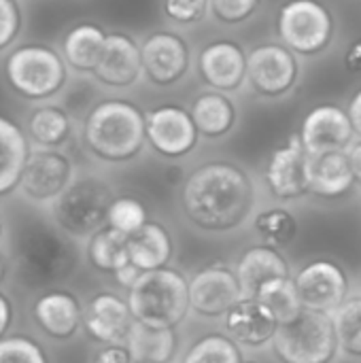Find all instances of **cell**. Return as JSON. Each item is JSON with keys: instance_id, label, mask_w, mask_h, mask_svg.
<instances>
[{"instance_id": "obj_7", "label": "cell", "mask_w": 361, "mask_h": 363, "mask_svg": "<svg viewBox=\"0 0 361 363\" xmlns=\"http://www.w3.org/2000/svg\"><path fill=\"white\" fill-rule=\"evenodd\" d=\"M272 347L283 363H330L340 349L332 315L306 308L296 321L279 328Z\"/></svg>"}, {"instance_id": "obj_41", "label": "cell", "mask_w": 361, "mask_h": 363, "mask_svg": "<svg viewBox=\"0 0 361 363\" xmlns=\"http://www.w3.org/2000/svg\"><path fill=\"white\" fill-rule=\"evenodd\" d=\"M343 62H345V68H347L349 72H361V36L353 38V40L349 43Z\"/></svg>"}, {"instance_id": "obj_3", "label": "cell", "mask_w": 361, "mask_h": 363, "mask_svg": "<svg viewBox=\"0 0 361 363\" xmlns=\"http://www.w3.org/2000/svg\"><path fill=\"white\" fill-rule=\"evenodd\" d=\"M4 79L19 98L40 104L64 94L70 83V68L57 47L28 43L6 53Z\"/></svg>"}, {"instance_id": "obj_31", "label": "cell", "mask_w": 361, "mask_h": 363, "mask_svg": "<svg viewBox=\"0 0 361 363\" xmlns=\"http://www.w3.org/2000/svg\"><path fill=\"white\" fill-rule=\"evenodd\" d=\"M255 300H260L272 313V317L277 319L279 325H287V323L296 321L304 311L294 279H279V281L266 283L260 289Z\"/></svg>"}, {"instance_id": "obj_47", "label": "cell", "mask_w": 361, "mask_h": 363, "mask_svg": "<svg viewBox=\"0 0 361 363\" xmlns=\"http://www.w3.org/2000/svg\"><path fill=\"white\" fill-rule=\"evenodd\" d=\"M245 363H253V362H245Z\"/></svg>"}, {"instance_id": "obj_44", "label": "cell", "mask_w": 361, "mask_h": 363, "mask_svg": "<svg viewBox=\"0 0 361 363\" xmlns=\"http://www.w3.org/2000/svg\"><path fill=\"white\" fill-rule=\"evenodd\" d=\"M11 321H13V306H11V302L6 300V296L0 294V340H2V336H4V332L9 330Z\"/></svg>"}, {"instance_id": "obj_23", "label": "cell", "mask_w": 361, "mask_h": 363, "mask_svg": "<svg viewBox=\"0 0 361 363\" xmlns=\"http://www.w3.org/2000/svg\"><path fill=\"white\" fill-rule=\"evenodd\" d=\"M357 177L351 168L347 151L309 155V187L319 198H340L353 185Z\"/></svg>"}, {"instance_id": "obj_11", "label": "cell", "mask_w": 361, "mask_h": 363, "mask_svg": "<svg viewBox=\"0 0 361 363\" xmlns=\"http://www.w3.org/2000/svg\"><path fill=\"white\" fill-rule=\"evenodd\" d=\"M355 136L357 132L347 108L334 102H321L313 106L300 125V140L311 157L349 151V147L355 143Z\"/></svg>"}, {"instance_id": "obj_13", "label": "cell", "mask_w": 361, "mask_h": 363, "mask_svg": "<svg viewBox=\"0 0 361 363\" xmlns=\"http://www.w3.org/2000/svg\"><path fill=\"white\" fill-rule=\"evenodd\" d=\"M147 143L164 157L179 160L194 151L198 143V128L189 108L179 104H160L145 113Z\"/></svg>"}, {"instance_id": "obj_20", "label": "cell", "mask_w": 361, "mask_h": 363, "mask_svg": "<svg viewBox=\"0 0 361 363\" xmlns=\"http://www.w3.org/2000/svg\"><path fill=\"white\" fill-rule=\"evenodd\" d=\"M109 32L94 21H81L68 28L60 40V53L64 55L70 72L81 77H91L100 55L104 51Z\"/></svg>"}, {"instance_id": "obj_26", "label": "cell", "mask_w": 361, "mask_h": 363, "mask_svg": "<svg viewBox=\"0 0 361 363\" xmlns=\"http://www.w3.org/2000/svg\"><path fill=\"white\" fill-rule=\"evenodd\" d=\"M30 149L28 134L13 119L0 115V196L17 189Z\"/></svg>"}, {"instance_id": "obj_8", "label": "cell", "mask_w": 361, "mask_h": 363, "mask_svg": "<svg viewBox=\"0 0 361 363\" xmlns=\"http://www.w3.org/2000/svg\"><path fill=\"white\" fill-rule=\"evenodd\" d=\"M77 168L62 149L32 147L19 179V194L34 204L51 206L74 181Z\"/></svg>"}, {"instance_id": "obj_19", "label": "cell", "mask_w": 361, "mask_h": 363, "mask_svg": "<svg viewBox=\"0 0 361 363\" xmlns=\"http://www.w3.org/2000/svg\"><path fill=\"white\" fill-rule=\"evenodd\" d=\"M223 328L226 336H230L238 347L260 349L274 340L281 325L260 300L243 298L223 317Z\"/></svg>"}, {"instance_id": "obj_28", "label": "cell", "mask_w": 361, "mask_h": 363, "mask_svg": "<svg viewBox=\"0 0 361 363\" xmlns=\"http://www.w3.org/2000/svg\"><path fill=\"white\" fill-rule=\"evenodd\" d=\"M177 334L168 328H151L134 321L126 347L134 363H168L177 353Z\"/></svg>"}, {"instance_id": "obj_32", "label": "cell", "mask_w": 361, "mask_h": 363, "mask_svg": "<svg viewBox=\"0 0 361 363\" xmlns=\"http://www.w3.org/2000/svg\"><path fill=\"white\" fill-rule=\"evenodd\" d=\"M332 321L338 336V347L351 357H361V298L347 300L340 308H336L332 313Z\"/></svg>"}, {"instance_id": "obj_33", "label": "cell", "mask_w": 361, "mask_h": 363, "mask_svg": "<svg viewBox=\"0 0 361 363\" xmlns=\"http://www.w3.org/2000/svg\"><path fill=\"white\" fill-rule=\"evenodd\" d=\"M183 363H245L238 345L226 334L200 338L185 355Z\"/></svg>"}, {"instance_id": "obj_46", "label": "cell", "mask_w": 361, "mask_h": 363, "mask_svg": "<svg viewBox=\"0 0 361 363\" xmlns=\"http://www.w3.org/2000/svg\"><path fill=\"white\" fill-rule=\"evenodd\" d=\"M2 274H4V264H2V259H0V279H2Z\"/></svg>"}, {"instance_id": "obj_34", "label": "cell", "mask_w": 361, "mask_h": 363, "mask_svg": "<svg viewBox=\"0 0 361 363\" xmlns=\"http://www.w3.org/2000/svg\"><path fill=\"white\" fill-rule=\"evenodd\" d=\"M255 230L270 247H283L289 245L296 238L298 221L296 217L285 208H268L255 217Z\"/></svg>"}, {"instance_id": "obj_40", "label": "cell", "mask_w": 361, "mask_h": 363, "mask_svg": "<svg viewBox=\"0 0 361 363\" xmlns=\"http://www.w3.org/2000/svg\"><path fill=\"white\" fill-rule=\"evenodd\" d=\"M94 363H134V359L126 345H106L96 353Z\"/></svg>"}, {"instance_id": "obj_6", "label": "cell", "mask_w": 361, "mask_h": 363, "mask_svg": "<svg viewBox=\"0 0 361 363\" xmlns=\"http://www.w3.org/2000/svg\"><path fill=\"white\" fill-rule=\"evenodd\" d=\"M336 19L323 0H285L277 13L279 40L296 55H317L334 38Z\"/></svg>"}, {"instance_id": "obj_9", "label": "cell", "mask_w": 361, "mask_h": 363, "mask_svg": "<svg viewBox=\"0 0 361 363\" xmlns=\"http://www.w3.org/2000/svg\"><path fill=\"white\" fill-rule=\"evenodd\" d=\"M300 79L298 55L283 43H262L247 53V83L268 100L287 96Z\"/></svg>"}, {"instance_id": "obj_43", "label": "cell", "mask_w": 361, "mask_h": 363, "mask_svg": "<svg viewBox=\"0 0 361 363\" xmlns=\"http://www.w3.org/2000/svg\"><path fill=\"white\" fill-rule=\"evenodd\" d=\"M347 113H349V117H351V123H353L357 136L361 138V87L351 96L349 106H347Z\"/></svg>"}, {"instance_id": "obj_39", "label": "cell", "mask_w": 361, "mask_h": 363, "mask_svg": "<svg viewBox=\"0 0 361 363\" xmlns=\"http://www.w3.org/2000/svg\"><path fill=\"white\" fill-rule=\"evenodd\" d=\"M164 13L179 26H194L211 13V0H164Z\"/></svg>"}, {"instance_id": "obj_37", "label": "cell", "mask_w": 361, "mask_h": 363, "mask_svg": "<svg viewBox=\"0 0 361 363\" xmlns=\"http://www.w3.org/2000/svg\"><path fill=\"white\" fill-rule=\"evenodd\" d=\"M0 363H49L45 351L30 338L11 336L0 340Z\"/></svg>"}, {"instance_id": "obj_29", "label": "cell", "mask_w": 361, "mask_h": 363, "mask_svg": "<svg viewBox=\"0 0 361 363\" xmlns=\"http://www.w3.org/2000/svg\"><path fill=\"white\" fill-rule=\"evenodd\" d=\"M87 255L89 262L102 270V272H117L123 266L132 264L130 262V251H128V236L117 232L115 228H102L89 238L87 245Z\"/></svg>"}, {"instance_id": "obj_45", "label": "cell", "mask_w": 361, "mask_h": 363, "mask_svg": "<svg viewBox=\"0 0 361 363\" xmlns=\"http://www.w3.org/2000/svg\"><path fill=\"white\" fill-rule=\"evenodd\" d=\"M347 155H349V162H351V168H353L357 181L361 183V138L360 140H355V143L349 147Z\"/></svg>"}, {"instance_id": "obj_30", "label": "cell", "mask_w": 361, "mask_h": 363, "mask_svg": "<svg viewBox=\"0 0 361 363\" xmlns=\"http://www.w3.org/2000/svg\"><path fill=\"white\" fill-rule=\"evenodd\" d=\"M23 264L26 268L38 277H45V281H55L53 277L68 264L66 251L60 240L51 236H34L23 245Z\"/></svg>"}, {"instance_id": "obj_18", "label": "cell", "mask_w": 361, "mask_h": 363, "mask_svg": "<svg viewBox=\"0 0 361 363\" xmlns=\"http://www.w3.org/2000/svg\"><path fill=\"white\" fill-rule=\"evenodd\" d=\"M83 323L91 338L104 345H126L134 325L130 304L115 294H98L83 311Z\"/></svg>"}, {"instance_id": "obj_35", "label": "cell", "mask_w": 361, "mask_h": 363, "mask_svg": "<svg viewBox=\"0 0 361 363\" xmlns=\"http://www.w3.org/2000/svg\"><path fill=\"white\" fill-rule=\"evenodd\" d=\"M147 223V211L145 206L134 198H115V202L109 208V228H115L117 232L132 236Z\"/></svg>"}, {"instance_id": "obj_25", "label": "cell", "mask_w": 361, "mask_h": 363, "mask_svg": "<svg viewBox=\"0 0 361 363\" xmlns=\"http://www.w3.org/2000/svg\"><path fill=\"white\" fill-rule=\"evenodd\" d=\"M34 317L49 336L57 340H68L77 334L83 321V311L74 296L66 291H51L36 300Z\"/></svg>"}, {"instance_id": "obj_14", "label": "cell", "mask_w": 361, "mask_h": 363, "mask_svg": "<svg viewBox=\"0 0 361 363\" xmlns=\"http://www.w3.org/2000/svg\"><path fill=\"white\" fill-rule=\"evenodd\" d=\"M294 281L302 306L306 311L332 315L336 308H340L347 302V294H349L347 274L338 264L330 259H317L306 264L296 274Z\"/></svg>"}, {"instance_id": "obj_1", "label": "cell", "mask_w": 361, "mask_h": 363, "mask_svg": "<svg viewBox=\"0 0 361 363\" xmlns=\"http://www.w3.org/2000/svg\"><path fill=\"white\" fill-rule=\"evenodd\" d=\"M257 202L249 172L232 162H209L183 183L185 217L204 232H232L253 213Z\"/></svg>"}, {"instance_id": "obj_48", "label": "cell", "mask_w": 361, "mask_h": 363, "mask_svg": "<svg viewBox=\"0 0 361 363\" xmlns=\"http://www.w3.org/2000/svg\"><path fill=\"white\" fill-rule=\"evenodd\" d=\"M0 230H2V225H0Z\"/></svg>"}, {"instance_id": "obj_36", "label": "cell", "mask_w": 361, "mask_h": 363, "mask_svg": "<svg viewBox=\"0 0 361 363\" xmlns=\"http://www.w3.org/2000/svg\"><path fill=\"white\" fill-rule=\"evenodd\" d=\"M262 0H211V15L226 26H240L255 17Z\"/></svg>"}, {"instance_id": "obj_38", "label": "cell", "mask_w": 361, "mask_h": 363, "mask_svg": "<svg viewBox=\"0 0 361 363\" xmlns=\"http://www.w3.org/2000/svg\"><path fill=\"white\" fill-rule=\"evenodd\" d=\"M23 30L19 0H0V53L11 51Z\"/></svg>"}, {"instance_id": "obj_4", "label": "cell", "mask_w": 361, "mask_h": 363, "mask_svg": "<svg viewBox=\"0 0 361 363\" xmlns=\"http://www.w3.org/2000/svg\"><path fill=\"white\" fill-rule=\"evenodd\" d=\"M134 321L174 330L187 315L189 281L174 268L143 272L128 294Z\"/></svg>"}, {"instance_id": "obj_15", "label": "cell", "mask_w": 361, "mask_h": 363, "mask_svg": "<svg viewBox=\"0 0 361 363\" xmlns=\"http://www.w3.org/2000/svg\"><path fill=\"white\" fill-rule=\"evenodd\" d=\"M243 291L236 272L223 266H211L189 279V306L200 317H226L238 302Z\"/></svg>"}, {"instance_id": "obj_22", "label": "cell", "mask_w": 361, "mask_h": 363, "mask_svg": "<svg viewBox=\"0 0 361 363\" xmlns=\"http://www.w3.org/2000/svg\"><path fill=\"white\" fill-rule=\"evenodd\" d=\"M191 119L204 138H221L232 132L238 121V108L230 94L217 89L200 91L189 106Z\"/></svg>"}, {"instance_id": "obj_5", "label": "cell", "mask_w": 361, "mask_h": 363, "mask_svg": "<svg viewBox=\"0 0 361 363\" xmlns=\"http://www.w3.org/2000/svg\"><path fill=\"white\" fill-rule=\"evenodd\" d=\"M115 202L113 187L98 174H77L70 187L49 206L53 223L68 236L91 238L106 228L109 208Z\"/></svg>"}, {"instance_id": "obj_17", "label": "cell", "mask_w": 361, "mask_h": 363, "mask_svg": "<svg viewBox=\"0 0 361 363\" xmlns=\"http://www.w3.org/2000/svg\"><path fill=\"white\" fill-rule=\"evenodd\" d=\"M198 72L211 89L238 91L247 83V51L230 38L213 40L198 55Z\"/></svg>"}, {"instance_id": "obj_16", "label": "cell", "mask_w": 361, "mask_h": 363, "mask_svg": "<svg viewBox=\"0 0 361 363\" xmlns=\"http://www.w3.org/2000/svg\"><path fill=\"white\" fill-rule=\"evenodd\" d=\"M266 183L279 200H298L311 191L309 153L300 140V134H291L285 145L272 151L266 166Z\"/></svg>"}, {"instance_id": "obj_24", "label": "cell", "mask_w": 361, "mask_h": 363, "mask_svg": "<svg viewBox=\"0 0 361 363\" xmlns=\"http://www.w3.org/2000/svg\"><path fill=\"white\" fill-rule=\"evenodd\" d=\"M72 115L57 102L36 104L26 119V134L32 147L60 149L72 136Z\"/></svg>"}, {"instance_id": "obj_2", "label": "cell", "mask_w": 361, "mask_h": 363, "mask_svg": "<svg viewBox=\"0 0 361 363\" xmlns=\"http://www.w3.org/2000/svg\"><path fill=\"white\" fill-rule=\"evenodd\" d=\"M83 143L100 162L123 164L134 160L147 143L145 111L121 98L96 102L83 117Z\"/></svg>"}, {"instance_id": "obj_27", "label": "cell", "mask_w": 361, "mask_h": 363, "mask_svg": "<svg viewBox=\"0 0 361 363\" xmlns=\"http://www.w3.org/2000/svg\"><path fill=\"white\" fill-rule=\"evenodd\" d=\"M130 262L143 272L166 268L172 257V238L160 221H147L138 232L128 236Z\"/></svg>"}, {"instance_id": "obj_21", "label": "cell", "mask_w": 361, "mask_h": 363, "mask_svg": "<svg viewBox=\"0 0 361 363\" xmlns=\"http://www.w3.org/2000/svg\"><path fill=\"white\" fill-rule=\"evenodd\" d=\"M236 279L243 298L255 300L260 289L279 279H289V266L274 247H253L243 253L236 266Z\"/></svg>"}, {"instance_id": "obj_12", "label": "cell", "mask_w": 361, "mask_h": 363, "mask_svg": "<svg viewBox=\"0 0 361 363\" xmlns=\"http://www.w3.org/2000/svg\"><path fill=\"white\" fill-rule=\"evenodd\" d=\"M91 79L98 87L126 91L145 79L140 43L128 32H109L104 51Z\"/></svg>"}, {"instance_id": "obj_42", "label": "cell", "mask_w": 361, "mask_h": 363, "mask_svg": "<svg viewBox=\"0 0 361 363\" xmlns=\"http://www.w3.org/2000/svg\"><path fill=\"white\" fill-rule=\"evenodd\" d=\"M140 274H143V270H140V268H136L134 264H128V266H123L121 270H117V272H115V279H117V283H119L121 287L132 289V285L140 279Z\"/></svg>"}, {"instance_id": "obj_10", "label": "cell", "mask_w": 361, "mask_h": 363, "mask_svg": "<svg viewBox=\"0 0 361 363\" xmlns=\"http://www.w3.org/2000/svg\"><path fill=\"white\" fill-rule=\"evenodd\" d=\"M145 79L157 87L181 83L191 66V47L174 30H155L140 40Z\"/></svg>"}]
</instances>
